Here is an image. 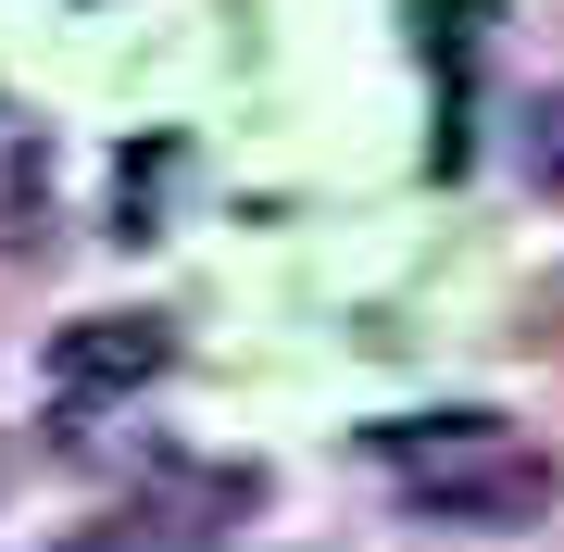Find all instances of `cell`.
Returning a JSON list of instances; mask_svg holds the SVG:
<instances>
[{"mask_svg":"<svg viewBox=\"0 0 564 552\" xmlns=\"http://www.w3.org/2000/svg\"><path fill=\"white\" fill-rule=\"evenodd\" d=\"M0 490H13V440H0Z\"/></svg>","mask_w":564,"mask_h":552,"instance_id":"cell-5","label":"cell"},{"mask_svg":"<svg viewBox=\"0 0 564 552\" xmlns=\"http://www.w3.org/2000/svg\"><path fill=\"white\" fill-rule=\"evenodd\" d=\"M414 502L440 515V528H514V515H540V502H552V465H540V452H514L502 427H489V440L440 452V465L414 477Z\"/></svg>","mask_w":564,"mask_h":552,"instance_id":"cell-1","label":"cell"},{"mask_svg":"<svg viewBox=\"0 0 564 552\" xmlns=\"http://www.w3.org/2000/svg\"><path fill=\"white\" fill-rule=\"evenodd\" d=\"M163 314H88V327H63L51 339V389L63 402H101V389H139V377H163Z\"/></svg>","mask_w":564,"mask_h":552,"instance_id":"cell-2","label":"cell"},{"mask_svg":"<svg viewBox=\"0 0 564 552\" xmlns=\"http://www.w3.org/2000/svg\"><path fill=\"white\" fill-rule=\"evenodd\" d=\"M540 126H552V139H540V176L564 188V101H540Z\"/></svg>","mask_w":564,"mask_h":552,"instance_id":"cell-4","label":"cell"},{"mask_svg":"<svg viewBox=\"0 0 564 552\" xmlns=\"http://www.w3.org/2000/svg\"><path fill=\"white\" fill-rule=\"evenodd\" d=\"M63 552H151V528H139V515H113V528H88V540H63Z\"/></svg>","mask_w":564,"mask_h":552,"instance_id":"cell-3","label":"cell"}]
</instances>
